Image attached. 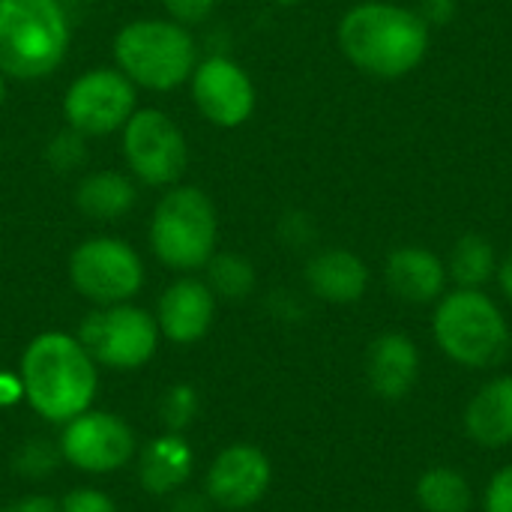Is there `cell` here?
<instances>
[{
    "label": "cell",
    "instance_id": "5b68a950",
    "mask_svg": "<svg viewBox=\"0 0 512 512\" xmlns=\"http://www.w3.org/2000/svg\"><path fill=\"white\" fill-rule=\"evenodd\" d=\"M216 207L192 186L168 192L150 225V243L156 258L171 270H198L216 252Z\"/></svg>",
    "mask_w": 512,
    "mask_h": 512
},
{
    "label": "cell",
    "instance_id": "277c9868",
    "mask_svg": "<svg viewBox=\"0 0 512 512\" xmlns=\"http://www.w3.org/2000/svg\"><path fill=\"white\" fill-rule=\"evenodd\" d=\"M69 45V21L57 0H0V72L42 78Z\"/></svg>",
    "mask_w": 512,
    "mask_h": 512
},
{
    "label": "cell",
    "instance_id": "d6986e66",
    "mask_svg": "<svg viewBox=\"0 0 512 512\" xmlns=\"http://www.w3.org/2000/svg\"><path fill=\"white\" fill-rule=\"evenodd\" d=\"M306 285L315 297L327 303L351 306L363 300L369 288V267L360 255L348 249H327L306 264Z\"/></svg>",
    "mask_w": 512,
    "mask_h": 512
},
{
    "label": "cell",
    "instance_id": "d6a6232c",
    "mask_svg": "<svg viewBox=\"0 0 512 512\" xmlns=\"http://www.w3.org/2000/svg\"><path fill=\"white\" fill-rule=\"evenodd\" d=\"M0 102H3V78H0Z\"/></svg>",
    "mask_w": 512,
    "mask_h": 512
},
{
    "label": "cell",
    "instance_id": "1f68e13d",
    "mask_svg": "<svg viewBox=\"0 0 512 512\" xmlns=\"http://www.w3.org/2000/svg\"><path fill=\"white\" fill-rule=\"evenodd\" d=\"M171 512H207V495H180Z\"/></svg>",
    "mask_w": 512,
    "mask_h": 512
},
{
    "label": "cell",
    "instance_id": "ffe728a7",
    "mask_svg": "<svg viewBox=\"0 0 512 512\" xmlns=\"http://www.w3.org/2000/svg\"><path fill=\"white\" fill-rule=\"evenodd\" d=\"M414 492L417 504L426 512H471L474 504L471 480L450 465H435L423 471Z\"/></svg>",
    "mask_w": 512,
    "mask_h": 512
},
{
    "label": "cell",
    "instance_id": "603a6c76",
    "mask_svg": "<svg viewBox=\"0 0 512 512\" xmlns=\"http://www.w3.org/2000/svg\"><path fill=\"white\" fill-rule=\"evenodd\" d=\"M207 285L216 297L240 300L255 288V270L240 255H213L207 261Z\"/></svg>",
    "mask_w": 512,
    "mask_h": 512
},
{
    "label": "cell",
    "instance_id": "7c38bea8",
    "mask_svg": "<svg viewBox=\"0 0 512 512\" xmlns=\"http://www.w3.org/2000/svg\"><path fill=\"white\" fill-rule=\"evenodd\" d=\"M273 483V465L267 453L255 444L225 447L207 468L204 495L222 510L255 507Z\"/></svg>",
    "mask_w": 512,
    "mask_h": 512
},
{
    "label": "cell",
    "instance_id": "484cf974",
    "mask_svg": "<svg viewBox=\"0 0 512 512\" xmlns=\"http://www.w3.org/2000/svg\"><path fill=\"white\" fill-rule=\"evenodd\" d=\"M483 512H512V465L492 474L483 492Z\"/></svg>",
    "mask_w": 512,
    "mask_h": 512
},
{
    "label": "cell",
    "instance_id": "4316f807",
    "mask_svg": "<svg viewBox=\"0 0 512 512\" xmlns=\"http://www.w3.org/2000/svg\"><path fill=\"white\" fill-rule=\"evenodd\" d=\"M162 3H165V9H168L177 21L195 24V21H204V18L213 12V3H216V0H162Z\"/></svg>",
    "mask_w": 512,
    "mask_h": 512
},
{
    "label": "cell",
    "instance_id": "8fae6325",
    "mask_svg": "<svg viewBox=\"0 0 512 512\" xmlns=\"http://www.w3.org/2000/svg\"><path fill=\"white\" fill-rule=\"evenodd\" d=\"M135 90L123 72L90 69L84 72L63 99V114L72 129L84 135H108L132 117Z\"/></svg>",
    "mask_w": 512,
    "mask_h": 512
},
{
    "label": "cell",
    "instance_id": "30bf717a",
    "mask_svg": "<svg viewBox=\"0 0 512 512\" xmlns=\"http://www.w3.org/2000/svg\"><path fill=\"white\" fill-rule=\"evenodd\" d=\"M123 150L132 171L150 186H168L180 180L189 162L186 138L174 120L156 108L135 111L123 126Z\"/></svg>",
    "mask_w": 512,
    "mask_h": 512
},
{
    "label": "cell",
    "instance_id": "9a60e30c",
    "mask_svg": "<svg viewBox=\"0 0 512 512\" xmlns=\"http://www.w3.org/2000/svg\"><path fill=\"white\" fill-rule=\"evenodd\" d=\"M216 318V294L207 282L180 279L162 297L156 309L159 333L174 345H192L204 339Z\"/></svg>",
    "mask_w": 512,
    "mask_h": 512
},
{
    "label": "cell",
    "instance_id": "2e32d148",
    "mask_svg": "<svg viewBox=\"0 0 512 512\" xmlns=\"http://www.w3.org/2000/svg\"><path fill=\"white\" fill-rule=\"evenodd\" d=\"M420 378V348L408 333L390 330L369 342L366 381L384 402H402Z\"/></svg>",
    "mask_w": 512,
    "mask_h": 512
},
{
    "label": "cell",
    "instance_id": "ba28073f",
    "mask_svg": "<svg viewBox=\"0 0 512 512\" xmlns=\"http://www.w3.org/2000/svg\"><path fill=\"white\" fill-rule=\"evenodd\" d=\"M69 279L96 306L132 300L144 285V264L132 246L114 237L84 240L69 258Z\"/></svg>",
    "mask_w": 512,
    "mask_h": 512
},
{
    "label": "cell",
    "instance_id": "d4e9b609",
    "mask_svg": "<svg viewBox=\"0 0 512 512\" xmlns=\"http://www.w3.org/2000/svg\"><path fill=\"white\" fill-rule=\"evenodd\" d=\"M57 510L60 512H120L114 498H108L105 492L99 489H90V486H81V489H72L66 492L60 501H57Z\"/></svg>",
    "mask_w": 512,
    "mask_h": 512
},
{
    "label": "cell",
    "instance_id": "ac0fdd59",
    "mask_svg": "<svg viewBox=\"0 0 512 512\" xmlns=\"http://www.w3.org/2000/svg\"><path fill=\"white\" fill-rule=\"evenodd\" d=\"M465 432L483 450L512 444V375L486 381L465 408Z\"/></svg>",
    "mask_w": 512,
    "mask_h": 512
},
{
    "label": "cell",
    "instance_id": "44dd1931",
    "mask_svg": "<svg viewBox=\"0 0 512 512\" xmlns=\"http://www.w3.org/2000/svg\"><path fill=\"white\" fill-rule=\"evenodd\" d=\"M498 273V255L495 246L483 234H465L456 240L447 276L456 282V288H486Z\"/></svg>",
    "mask_w": 512,
    "mask_h": 512
},
{
    "label": "cell",
    "instance_id": "f1b7e54d",
    "mask_svg": "<svg viewBox=\"0 0 512 512\" xmlns=\"http://www.w3.org/2000/svg\"><path fill=\"white\" fill-rule=\"evenodd\" d=\"M0 512H60L57 510V501L45 498V495H30V498H21L15 504H9L6 510Z\"/></svg>",
    "mask_w": 512,
    "mask_h": 512
},
{
    "label": "cell",
    "instance_id": "7a4b0ae2",
    "mask_svg": "<svg viewBox=\"0 0 512 512\" xmlns=\"http://www.w3.org/2000/svg\"><path fill=\"white\" fill-rule=\"evenodd\" d=\"M18 378L24 402L48 423L63 426L93 408L99 390L96 360L78 336L51 330L39 333L21 354Z\"/></svg>",
    "mask_w": 512,
    "mask_h": 512
},
{
    "label": "cell",
    "instance_id": "cb8c5ba5",
    "mask_svg": "<svg viewBox=\"0 0 512 512\" xmlns=\"http://www.w3.org/2000/svg\"><path fill=\"white\" fill-rule=\"evenodd\" d=\"M198 414V393L189 384H174L162 393L159 417L168 432H183Z\"/></svg>",
    "mask_w": 512,
    "mask_h": 512
},
{
    "label": "cell",
    "instance_id": "3957f363",
    "mask_svg": "<svg viewBox=\"0 0 512 512\" xmlns=\"http://www.w3.org/2000/svg\"><path fill=\"white\" fill-rule=\"evenodd\" d=\"M435 345L456 366L492 369L510 351L512 333L507 315L483 288H453L432 312Z\"/></svg>",
    "mask_w": 512,
    "mask_h": 512
},
{
    "label": "cell",
    "instance_id": "f546056e",
    "mask_svg": "<svg viewBox=\"0 0 512 512\" xmlns=\"http://www.w3.org/2000/svg\"><path fill=\"white\" fill-rule=\"evenodd\" d=\"M24 399V390H21V378L18 375H6L0 372V405H15Z\"/></svg>",
    "mask_w": 512,
    "mask_h": 512
},
{
    "label": "cell",
    "instance_id": "7402d4cb",
    "mask_svg": "<svg viewBox=\"0 0 512 512\" xmlns=\"http://www.w3.org/2000/svg\"><path fill=\"white\" fill-rule=\"evenodd\" d=\"M132 204H135V186L114 171L90 174L78 186V207L90 219H117Z\"/></svg>",
    "mask_w": 512,
    "mask_h": 512
},
{
    "label": "cell",
    "instance_id": "4fadbf2b",
    "mask_svg": "<svg viewBox=\"0 0 512 512\" xmlns=\"http://www.w3.org/2000/svg\"><path fill=\"white\" fill-rule=\"evenodd\" d=\"M192 96L201 114L222 129L246 123L255 108V87L249 75L228 57H210L195 69Z\"/></svg>",
    "mask_w": 512,
    "mask_h": 512
},
{
    "label": "cell",
    "instance_id": "e0dca14e",
    "mask_svg": "<svg viewBox=\"0 0 512 512\" xmlns=\"http://www.w3.org/2000/svg\"><path fill=\"white\" fill-rule=\"evenodd\" d=\"M195 468V453L183 432H162L138 453V483L144 492L162 498L180 492Z\"/></svg>",
    "mask_w": 512,
    "mask_h": 512
},
{
    "label": "cell",
    "instance_id": "5bb4252c",
    "mask_svg": "<svg viewBox=\"0 0 512 512\" xmlns=\"http://www.w3.org/2000/svg\"><path fill=\"white\" fill-rule=\"evenodd\" d=\"M384 282L393 297L411 306L438 303L447 294V264L438 252L426 246H399L387 255Z\"/></svg>",
    "mask_w": 512,
    "mask_h": 512
},
{
    "label": "cell",
    "instance_id": "9c48e42d",
    "mask_svg": "<svg viewBox=\"0 0 512 512\" xmlns=\"http://www.w3.org/2000/svg\"><path fill=\"white\" fill-rule=\"evenodd\" d=\"M57 450L66 465H72L84 474L105 477L132 462L138 441H135L132 426L123 417H117L111 411L87 408L84 414L63 423Z\"/></svg>",
    "mask_w": 512,
    "mask_h": 512
},
{
    "label": "cell",
    "instance_id": "83f0119b",
    "mask_svg": "<svg viewBox=\"0 0 512 512\" xmlns=\"http://www.w3.org/2000/svg\"><path fill=\"white\" fill-rule=\"evenodd\" d=\"M423 21L429 27H441V24H450L453 15H456V0H420V9Z\"/></svg>",
    "mask_w": 512,
    "mask_h": 512
},
{
    "label": "cell",
    "instance_id": "4dcf8cb0",
    "mask_svg": "<svg viewBox=\"0 0 512 512\" xmlns=\"http://www.w3.org/2000/svg\"><path fill=\"white\" fill-rule=\"evenodd\" d=\"M495 279H498V288L504 291V297L512 303V255H507L504 261H498V273H495Z\"/></svg>",
    "mask_w": 512,
    "mask_h": 512
},
{
    "label": "cell",
    "instance_id": "6da1fadb",
    "mask_svg": "<svg viewBox=\"0 0 512 512\" xmlns=\"http://www.w3.org/2000/svg\"><path fill=\"white\" fill-rule=\"evenodd\" d=\"M336 36L351 66L372 78L396 81L420 69L429 54L432 27L411 6L366 0L342 15Z\"/></svg>",
    "mask_w": 512,
    "mask_h": 512
},
{
    "label": "cell",
    "instance_id": "52a82bcc",
    "mask_svg": "<svg viewBox=\"0 0 512 512\" xmlns=\"http://www.w3.org/2000/svg\"><path fill=\"white\" fill-rule=\"evenodd\" d=\"M159 336L156 318L129 303L99 306L81 321L78 330V342L87 348L96 366L117 372H132L150 363L159 348Z\"/></svg>",
    "mask_w": 512,
    "mask_h": 512
},
{
    "label": "cell",
    "instance_id": "8992f818",
    "mask_svg": "<svg viewBox=\"0 0 512 512\" xmlns=\"http://www.w3.org/2000/svg\"><path fill=\"white\" fill-rule=\"evenodd\" d=\"M114 57L126 78L150 90H168L192 75L195 42L180 24L132 21L117 33Z\"/></svg>",
    "mask_w": 512,
    "mask_h": 512
}]
</instances>
